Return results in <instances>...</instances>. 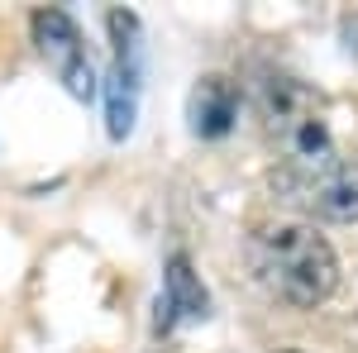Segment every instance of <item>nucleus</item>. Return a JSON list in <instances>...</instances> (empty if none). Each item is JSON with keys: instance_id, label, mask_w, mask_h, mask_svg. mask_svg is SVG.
<instances>
[{"instance_id": "1", "label": "nucleus", "mask_w": 358, "mask_h": 353, "mask_svg": "<svg viewBox=\"0 0 358 353\" xmlns=\"http://www.w3.org/2000/svg\"><path fill=\"white\" fill-rule=\"evenodd\" d=\"M248 263H253V277L277 301H287L296 310H315L320 301H330L334 282H339L334 248L310 224H268V229H258L253 244H248Z\"/></svg>"}, {"instance_id": "5", "label": "nucleus", "mask_w": 358, "mask_h": 353, "mask_svg": "<svg viewBox=\"0 0 358 353\" xmlns=\"http://www.w3.org/2000/svg\"><path fill=\"white\" fill-rule=\"evenodd\" d=\"M115 34V67L106 96H110V138H124L134 129V110H138V72H143V43H138V20L129 10L110 15Z\"/></svg>"}, {"instance_id": "6", "label": "nucleus", "mask_w": 358, "mask_h": 353, "mask_svg": "<svg viewBox=\"0 0 358 353\" xmlns=\"http://www.w3.org/2000/svg\"><path fill=\"white\" fill-rule=\"evenodd\" d=\"M187 115H192V129L201 138L229 134V129H234V120H239V86L229 82V77H220V72L201 77V82H196V91H192Z\"/></svg>"}, {"instance_id": "2", "label": "nucleus", "mask_w": 358, "mask_h": 353, "mask_svg": "<svg viewBox=\"0 0 358 353\" xmlns=\"http://www.w3.org/2000/svg\"><path fill=\"white\" fill-rule=\"evenodd\" d=\"M273 187L282 201L320 219H358V153H315L301 163H277Z\"/></svg>"}, {"instance_id": "3", "label": "nucleus", "mask_w": 358, "mask_h": 353, "mask_svg": "<svg viewBox=\"0 0 358 353\" xmlns=\"http://www.w3.org/2000/svg\"><path fill=\"white\" fill-rule=\"evenodd\" d=\"M263 129L282 148V163H301V158L334 148L330 124H325V101L296 77H273L263 86Z\"/></svg>"}, {"instance_id": "7", "label": "nucleus", "mask_w": 358, "mask_h": 353, "mask_svg": "<svg viewBox=\"0 0 358 353\" xmlns=\"http://www.w3.org/2000/svg\"><path fill=\"white\" fill-rule=\"evenodd\" d=\"M163 320L158 329H167L177 315H206V287L192 277V263H187V253H172L167 258V296H163Z\"/></svg>"}, {"instance_id": "4", "label": "nucleus", "mask_w": 358, "mask_h": 353, "mask_svg": "<svg viewBox=\"0 0 358 353\" xmlns=\"http://www.w3.org/2000/svg\"><path fill=\"white\" fill-rule=\"evenodd\" d=\"M34 43L48 57V67L57 72V82L67 86L77 101L96 96V77H91V62H86L82 29H77V20L67 10H38L34 15Z\"/></svg>"}]
</instances>
